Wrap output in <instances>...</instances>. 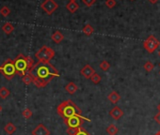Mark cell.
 <instances>
[{"label":"cell","instance_id":"40","mask_svg":"<svg viewBox=\"0 0 160 135\" xmlns=\"http://www.w3.org/2000/svg\"><path fill=\"white\" fill-rule=\"evenodd\" d=\"M159 66H160V64H159Z\"/></svg>","mask_w":160,"mask_h":135},{"label":"cell","instance_id":"23","mask_svg":"<svg viewBox=\"0 0 160 135\" xmlns=\"http://www.w3.org/2000/svg\"><path fill=\"white\" fill-rule=\"evenodd\" d=\"M22 114H23V116H24L25 119H29V118L32 116L33 113H32V111H31L30 109L25 108V109L22 112Z\"/></svg>","mask_w":160,"mask_h":135},{"label":"cell","instance_id":"3","mask_svg":"<svg viewBox=\"0 0 160 135\" xmlns=\"http://www.w3.org/2000/svg\"><path fill=\"white\" fill-rule=\"evenodd\" d=\"M14 65L16 68V71L19 76L24 77L26 73L30 71V69L33 68L34 60L30 56H25L24 54H19L14 59Z\"/></svg>","mask_w":160,"mask_h":135},{"label":"cell","instance_id":"16","mask_svg":"<svg viewBox=\"0 0 160 135\" xmlns=\"http://www.w3.org/2000/svg\"><path fill=\"white\" fill-rule=\"evenodd\" d=\"M79 6L76 2H69L66 5V9L71 12V13H75L77 9H78Z\"/></svg>","mask_w":160,"mask_h":135},{"label":"cell","instance_id":"28","mask_svg":"<svg viewBox=\"0 0 160 135\" xmlns=\"http://www.w3.org/2000/svg\"><path fill=\"white\" fill-rule=\"evenodd\" d=\"M76 135H91L88 131H87L84 128H78V130Z\"/></svg>","mask_w":160,"mask_h":135},{"label":"cell","instance_id":"21","mask_svg":"<svg viewBox=\"0 0 160 135\" xmlns=\"http://www.w3.org/2000/svg\"><path fill=\"white\" fill-rule=\"evenodd\" d=\"M99 67L103 71H107L110 68V64L107 61V60H103V61H101Z\"/></svg>","mask_w":160,"mask_h":135},{"label":"cell","instance_id":"25","mask_svg":"<svg viewBox=\"0 0 160 135\" xmlns=\"http://www.w3.org/2000/svg\"><path fill=\"white\" fill-rule=\"evenodd\" d=\"M91 80H92V82L93 83V84H99L100 82H101V80H102V78H101V76L98 74V73H94L92 76V78H91Z\"/></svg>","mask_w":160,"mask_h":135},{"label":"cell","instance_id":"10","mask_svg":"<svg viewBox=\"0 0 160 135\" xmlns=\"http://www.w3.org/2000/svg\"><path fill=\"white\" fill-rule=\"evenodd\" d=\"M32 135H50V130L43 124H39L32 130Z\"/></svg>","mask_w":160,"mask_h":135},{"label":"cell","instance_id":"37","mask_svg":"<svg viewBox=\"0 0 160 135\" xmlns=\"http://www.w3.org/2000/svg\"><path fill=\"white\" fill-rule=\"evenodd\" d=\"M158 54H159V56H160V51H159V53H158Z\"/></svg>","mask_w":160,"mask_h":135},{"label":"cell","instance_id":"36","mask_svg":"<svg viewBox=\"0 0 160 135\" xmlns=\"http://www.w3.org/2000/svg\"><path fill=\"white\" fill-rule=\"evenodd\" d=\"M2 111V107H1V105H0V112Z\"/></svg>","mask_w":160,"mask_h":135},{"label":"cell","instance_id":"35","mask_svg":"<svg viewBox=\"0 0 160 135\" xmlns=\"http://www.w3.org/2000/svg\"><path fill=\"white\" fill-rule=\"evenodd\" d=\"M76 0H70V2H76Z\"/></svg>","mask_w":160,"mask_h":135},{"label":"cell","instance_id":"6","mask_svg":"<svg viewBox=\"0 0 160 135\" xmlns=\"http://www.w3.org/2000/svg\"><path fill=\"white\" fill-rule=\"evenodd\" d=\"M159 45H160V42H159V40L154 37V36H149L147 39H146V40H145L144 42H143V47H144V49L146 50L148 53H150V54H152V53H154L158 47H159Z\"/></svg>","mask_w":160,"mask_h":135},{"label":"cell","instance_id":"5","mask_svg":"<svg viewBox=\"0 0 160 135\" xmlns=\"http://www.w3.org/2000/svg\"><path fill=\"white\" fill-rule=\"evenodd\" d=\"M36 58L39 61L42 62H49L50 60L55 56V51L47 46H42L35 54Z\"/></svg>","mask_w":160,"mask_h":135},{"label":"cell","instance_id":"18","mask_svg":"<svg viewBox=\"0 0 160 135\" xmlns=\"http://www.w3.org/2000/svg\"><path fill=\"white\" fill-rule=\"evenodd\" d=\"M82 31H83V33L86 35V36H91L93 32H94V28L91 25V24H86L84 27H83V29H82Z\"/></svg>","mask_w":160,"mask_h":135},{"label":"cell","instance_id":"7","mask_svg":"<svg viewBox=\"0 0 160 135\" xmlns=\"http://www.w3.org/2000/svg\"><path fill=\"white\" fill-rule=\"evenodd\" d=\"M84 121H91V120L82 115H76L66 120V121H64V123L67 125L68 128H80Z\"/></svg>","mask_w":160,"mask_h":135},{"label":"cell","instance_id":"27","mask_svg":"<svg viewBox=\"0 0 160 135\" xmlns=\"http://www.w3.org/2000/svg\"><path fill=\"white\" fill-rule=\"evenodd\" d=\"M78 130V128H68L66 132L68 135H76Z\"/></svg>","mask_w":160,"mask_h":135},{"label":"cell","instance_id":"39","mask_svg":"<svg viewBox=\"0 0 160 135\" xmlns=\"http://www.w3.org/2000/svg\"><path fill=\"white\" fill-rule=\"evenodd\" d=\"M159 74H160V71H159Z\"/></svg>","mask_w":160,"mask_h":135},{"label":"cell","instance_id":"11","mask_svg":"<svg viewBox=\"0 0 160 135\" xmlns=\"http://www.w3.org/2000/svg\"><path fill=\"white\" fill-rule=\"evenodd\" d=\"M123 111L118 107V106H114V108H112L109 111V115L114 119V120H119L123 115Z\"/></svg>","mask_w":160,"mask_h":135},{"label":"cell","instance_id":"8","mask_svg":"<svg viewBox=\"0 0 160 135\" xmlns=\"http://www.w3.org/2000/svg\"><path fill=\"white\" fill-rule=\"evenodd\" d=\"M41 8L45 10L48 15H51L54 13V11H56L59 8V5L57 4V2L55 0H45L41 6Z\"/></svg>","mask_w":160,"mask_h":135},{"label":"cell","instance_id":"9","mask_svg":"<svg viewBox=\"0 0 160 135\" xmlns=\"http://www.w3.org/2000/svg\"><path fill=\"white\" fill-rule=\"evenodd\" d=\"M94 73H95L94 69L91 65H89V64L85 65L81 69V70H80V74L82 75L84 78H86V79H91L92 76Z\"/></svg>","mask_w":160,"mask_h":135},{"label":"cell","instance_id":"19","mask_svg":"<svg viewBox=\"0 0 160 135\" xmlns=\"http://www.w3.org/2000/svg\"><path fill=\"white\" fill-rule=\"evenodd\" d=\"M118 131H119L118 128L116 127L114 124H110V125L107 128V132L109 135H116V134L118 133Z\"/></svg>","mask_w":160,"mask_h":135},{"label":"cell","instance_id":"33","mask_svg":"<svg viewBox=\"0 0 160 135\" xmlns=\"http://www.w3.org/2000/svg\"><path fill=\"white\" fill-rule=\"evenodd\" d=\"M157 110H158V112H160V103L157 105Z\"/></svg>","mask_w":160,"mask_h":135},{"label":"cell","instance_id":"13","mask_svg":"<svg viewBox=\"0 0 160 135\" xmlns=\"http://www.w3.org/2000/svg\"><path fill=\"white\" fill-rule=\"evenodd\" d=\"M107 99H108V100L112 103V104H116L117 103L119 100H120V99H121V96L118 94V92H116V91H112L109 95H108V97H107Z\"/></svg>","mask_w":160,"mask_h":135},{"label":"cell","instance_id":"32","mask_svg":"<svg viewBox=\"0 0 160 135\" xmlns=\"http://www.w3.org/2000/svg\"><path fill=\"white\" fill-rule=\"evenodd\" d=\"M157 1H158V0H149V2H150L151 4H155Z\"/></svg>","mask_w":160,"mask_h":135},{"label":"cell","instance_id":"12","mask_svg":"<svg viewBox=\"0 0 160 135\" xmlns=\"http://www.w3.org/2000/svg\"><path fill=\"white\" fill-rule=\"evenodd\" d=\"M77 85L74 83V82H70L68 83L66 85H65V90H66V92L69 93L70 95H74L76 91H77Z\"/></svg>","mask_w":160,"mask_h":135},{"label":"cell","instance_id":"17","mask_svg":"<svg viewBox=\"0 0 160 135\" xmlns=\"http://www.w3.org/2000/svg\"><path fill=\"white\" fill-rule=\"evenodd\" d=\"M2 30H3V32L7 35H10V33H12V31L14 30V27L13 25L10 24V23H7L5 24L3 26H2Z\"/></svg>","mask_w":160,"mask_h":135},{"label":"cell","instance_id":"24","mask_svg":"<svg viewBox=\"0 0 160 135\" xmlns=\"http://www.w3.org/2000/svg\"><path fill=\"white\" fill-rule=\"evenodd\" d=\"M143 68H144V69L146 70V71L150 72V71H152V70L154 69V64H153L152 62H150V61H147L146 63L144 64Z\"/></svg>","mask_w":160,"mask_h":135},{"label":"cell","instance_id":"1","mask_svg":"<svg viewBox=\"0 0 160 135\" xmlns=\"http://www.w3.org/2000/svg\"><path fill=\"white\" fill-rule=\"evenodd\" d=\"M37 87L46 86L55 77H60V72L50 62L38 61L28 72Z\"/></svg>","mask_w":160,"mask_h":135},{"label":"cell","instance_id":"14","mask_svg":"<svg viewBox=\"0 0 160 135\" xmlns=\"http://www.w3.org/2000/svg\"><path fill=\"white\" fill-rule=\"evenodd\" d=\"M51 38H52L53 41L56 42V43H60V42L64 39V36H63V34H61L60 31H56V32H54V34L52 35Z\"/></svg>","mask_w":160,"mask_h":135},{"label":"cell","instance_id":"30","mask_svg":"<svg viewBox=\"0 0 160 135\" xmlns=\"http://www.w3.org/2000/svg\"><path fill=\"white\" fill-rule=\"evenodd\" d=\"M82 2H83L87 7H92V5L95 4L96 0H82Z\"/></svg>","mask_w":160,"mask_h":135},{"label":"cell","instance_id":"31","mask_svg":"<svg viewBox=\"0 0 160 135\" xmlns=\"http://www.w3.org/2000/svg\"><path fill=\"white\" fill-rule=\"evenodd\" d=\"M154 119L155 120V122H156L158 125H160V112H158V113L154 115Z\"/></svg>","mask_w":160,"mask_h":135},{"label":"cell","instance_id":"38","mask_svg":"<svg viewBox=\"0 0 160 135\" xmlns=\"http://www.w3.org/2000/svg\"><path fill=\"white\" fill-rule=\"evenodd\" d=\"M131 1H134V0H131Z\"/></svg>","mask_w":160,"mask_h":135},{"label":"cell","instance_id":"22","mask_svg":"<svg viewBox=\"0 0 160 135\" xmlns=\"http://www.w3.org/2000/svg\"><path fill=\"white\" fill-rule=\"evenodd\" d=\"M22 80H23V82L25 84H33V79H32V77H31V75L29 74V73H26L25 76L22 78Z\"/></svg>","mask_w":160,"mask_h":135},{"label":"cell","instance_id":"20","mask_svg":"<svg viewBox=\"0 0 160 135\" xmlns=\"http://www.w3.org/2000/svg\"><path fill=\"white\" fill-rule=\"evenodd\" d=\"M10 92L7 87L3 86V87L0 88V98L1 99H5L6 98H8L10 96Z\"/></svg>","mask_w":160,"mask_h":135},{"label":"cell","instance_id":"34","mask_svg":"<svg viewBox=\"0 0 160 135\" xmlns=\"http://www.w3.org/2000/svg\"><path fill=\"white\" fill-rule=\"evenodd\" d=\"M154 135H160V130H159V131H157V132H156Z\"/></svg>","mask_w":160,"mask_h":135},{"label":"cell","instance_id":"4","mask_svg":"<svg viewBox=\"0 0 160 135\" xmlns=\"http://www.w3.org/2000/svg\"><path fill=\"white\" fill-rule=\"evenodd\" d=\"M0 72L2 73V75L6 79L11 80L14 77V75L17 74L16 68H15V65H14V60L8 58L4 63L0 66Z\"/></svg>","mask_w":160,"mask_h":135},{"label":"cell","instance_id":"15","mask_svg":"<svg viewBox=\"0 0 160 135\" xmlns=\"http://www.w3.org/2000/svg\"><path fill=\"white\" fill-rule=\"evenodd\" d=\"M4 130L5 132H7L8 134H13L14 132L16 131V126L14 125L11 122H9L5 127H4Z\"/></svg>","mask_w":160,"mask_h":135},{"label":"cell","instance_id":"26","mask_svg":"<svg viewBox=\"0 0 160 135\" xmlns=\"http://www.w3.org/2000/svg\"><path fill=\"white\" fill-rule=\"evenodd\" d=\"M10 13V9L8 7H6V6L3 7V8H1V9H0V14H1L2 16H4V17L9 16Z\"/></svg>","mask_w":160,"mask_h":135},{"label":"cell","instance_id":"29","mask_svg":"<svg viewBox=\"0 0 160 135\" xmlns=\"http://www.w3.org/2000/svg\"><path fill=\"white\" fill-rule=\"evenodd\" d=\"M106 6L109 9H113L116 6V1L115 0H107L106 1Z\"/></svg>","mask_w":160,"mask_h":135},{"label":"cell","instance_id":"2","mask_svg":"<svg viewBox=\"0 0 160 135\" xmlns=\"http://www.w3.org/2000/svg\"><path fill=\"white\" fill-rule=\"evenodd\" d=\"M57 112L60 116L62 117L64 121L76 115H82L81 109L72 99H67L61 102L59 106H57Z\"/></svg>","mask_w":160,"mask_h":135}]
</instances>
